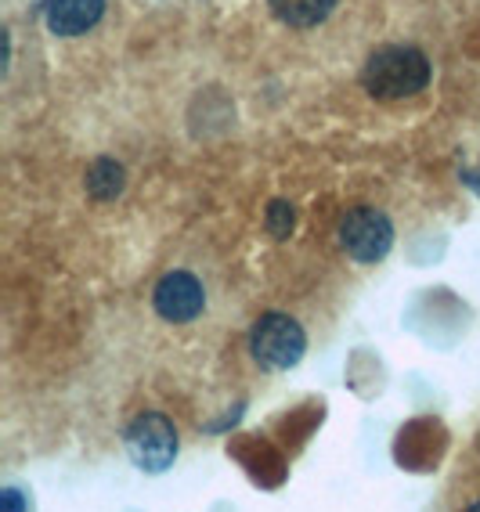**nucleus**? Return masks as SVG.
<instances>
[{
  "label": "nucleus",
  "instance_id": "f257e3e1",
  "mask_svg": "<svg viewBox=\"0 0 480 512\" xmlns=\"http://www.w3.org/2000/svg\"><path fill=\"white\" fill-rule=\"evenodd\" d=\"M361 83L379 101L412 98V94H419L430 83V62L412 44L376 47L369 62H365V69H361Z\"/></svg>",
  "mask_w": 480,
  "mask_h": 512
},
{
  "label": "nucleus",
  "instance_id": "f03ea898",
  "mask_svg": "<svg viewBox=\"0 0 480 512\" xmlns=\"http://www.w3.org/2000/svg\"><path fill=\"white\" fill-rule=\"evenodd\" d=\"M123 444H127L130 462L145 473H163L167 466H174L177 458V430L167 415L145 412L130 422L127 433H123Z\"/></svg>",
  "mask_w": 480,
  "mask_h": 512
},
{
  "label": "nucleus",
  "instance_id": "7ed1b4c3",
  "mask_svg": "<svg viewBox=\"0 0 480 512\" xmlns=\"http://www.w3.org/2000/svg\"><path fill=\"white\" fill-rule=\"evenodd\" d=\"M250 350L264 368L286 372V368L300 365L307 336L300 329V321H293L289 314H264L250 332Z\"/></svg>",
  "mask_w": 480,
  "mask_h": 512
},
{
  "label": "nucleus",
  "instance_id": "20e7f679",
  "mask_svg": "<svg viewBox=\"0 0 480 512\" xmlns=\"http://www.w3.org/2000/svg\"><path fill=\"white\" fill-rule=\"evenodd\" d=\"M340 246L347 249L354 264H376L394 246V224L387 213L358 206L340 220Z\"/></svg>",
  "mask_w": 480,
  "mask_h": 512
},
{
  "label": "nucleus",
  "instance_id": "39448f33",
  "mask_svg": "<svg viewBox=\"0 0 480 512\" xmlns=\"http://www.w3.org/2000/svg\"><path fill=\"white\" fill-rule=\"evenodd\" d=\"M152 303H156L159 318L174 321V325H185V321H195L203 314L206 293L195 275H188V271H170V275L156 285Z\"/></svg>",
  "mask_w": 480,
  "mask_h": 512
},
{
  "label": "nucleus",
  "instance_id": "423d86ee",
  "mask_svg": "<svg viewBox=\"0 0 480 512\" xmlns=\"http://www.w3.org/2000/svg\"><path fill=\"white\" fill-rule=\"evenodd\" d=\"M40 11L55 37H80L91 26H98L105 0H40Z\"/></svg>",
  "mask_w": 480,
  "mask_h": 512
},
{
  "label": "nucleus",
  "instance_id": "0eeeda50",
  "mask_svg": "<svg viewBox=\"0 0 480 512\" xmlns=\"http://www.w3.org/2000/svg\"><path fill=\"white\" fill-rule=\"evenodd\" d=\"M271 15L289 29H314L333 15L336 0H268Z\"/></svg>",
  "mask_w": 480,
  "mask_h": 512
},
{
  "label": "nucleus",
  "instance_id": "6e6552de",
  "mask_svg": "<svg viewBox=\"0 0 480 512\" xmlns=\"http://www.w3.org/2000/svg\"><path fill=\"white\" fill-rule=\"evenodd\" d=\"M123 184H127V177H123V166L116 159H94L87 170V192L98 202L116 199L123 192Z\"/></svg>",
  "mask_w": 480,
  "mask_h": 512
},
{
  "label": "nucleus",
  "instance_id": "1a4fd4ad",
  "mask_svg": "<svg viewBox=\"0 0 480 512\" xmlns=\"http://www.w3.org/2000/svg\"><path fill=\"white\" fill-rule=\"evenodd\" d=\"M293 220H296V213H293V206H289V202L275 199L268 206V231L275 238H289V231H293Z\"/></svg>",
  "mask_w": 480,
  "mask_h": 512
},
{
  "label": "nucleus",
  "instance_id": "9d476101",
  "mask_svg": "<svg viewBox=\"0 0 480 512\" xmlns=\"http://www.w3.org/2000/svg\"><path fill=\"white\" fill-rule=\"evenodd\" d=\"M462 181L470 184L473 192L480 195V159H477V163H473V166H466V170H462Z\"/></svg>",
  "mask_w": 480,
  "mask_h": 512
},
{
  "label": "nucleus",
  "instance_id": "9b49d317",
  "mask_svg": "<svg viewBox=\"0 0 480 512\" xmlns=\"http://www.w3.org/2000/svg\"><path fill=\"white\" fill-rule=\"evenodd\" d=\"M473 509H480V502H477V505H473Z\"/></svg>",
  "mask_w": 480,
  "mask_h": 512
}]
</instances>
